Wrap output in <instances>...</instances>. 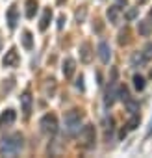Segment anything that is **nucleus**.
Here are the masks:
<instances>
[{
  "label": "nucleus",
  "mask_w": 152,
  "mask_h": 158,
  "mask_svg": "<svg viewBox=\"0 0 152 158\" xmlns=\"http://www.w3.org/2000/svg\"><path fill=\"white\" fill-rule=\"evenodd\" d=\"M80 52H82V61L87 63V61L91 60V47H89V43H82Z\"/></svg>",
  "instance_id": "15"
},
{
  "label": "nucleus",
  "mask_w": 152,
  "mask_h": 158,
  "mask_svg": "<svg viewBox=\"0 0 152 158\" xmlns=\"http://www.w3.org/2000/svg\"><path fill=\"white\" fill-rule=\"evenodd\" d=\"M56 2H58V4H63V2H65V0H56Z\"/></svg>",
  "instance_id": "23"
},
{
  "label": "nucleus",
  "mask_w": 152,
  "mask_h": 158,
  "mask_svg": "<svg viewBox=\"0 0 152 158\" xmlns=\"http://www.w3.org/2000/svg\"><path fill=\"white\" fill-rule=\"evenodd\" d=\"M80 128H82V115H80V112H76V110L67 112L65 114V130H67V134L74 136L76 132H80Z\"/></svg>",
  "instance_id": "2"
},
{
  "label": "nucleus",
  "mask_w": 152,
  "mask_h": 158,
  "mask_svg": "<svg viewBox=\"0 0 152 158\" xmlns=\"http://www.w3.org/2000/svg\"><path fill=\"white\" fill-rule=\"evenodd\" d=\"M117 97H119V82H117V71L113 69V71H111V82H110V86H108V89H106V97H104L106 108L111 106Z\"/></svg>",
  "instance_id": "3"
},
{
  "label": "nucleus",
  "mask_w": 152,
  "mask_h": 158,
  "mask_svg": "<svg viewBox=\"0 0 152 158\" xmlns=\"http://www.w3.org/2000/svg\"><path fill=\"white\" fill-rule=\"evenodd\" d=\"M17 23H19L17 6H11V8L8 10V24H10V28H15V26H17Z\"/></svg>",
  "instance_id": "12"
},
{
  "label": "nucleus",
  "mask_w": 152,
  "mask_h": 158,
  "mask_svg": "<svg viewBox=\"0 0 152 158\" xmlns=\"http://www.w3.org/2000/svg\"><path fill=\"white\" fill-rule=\"evenodd\" d=\"M148 136H152V119H150V125H148V132H146Z\"/></svg>",
  "instance_id": "21"
},
{
  "label": "nucleus",
  "mask_w": 152,
  "mask_h": 158,
  "mask_svg": "<svg viewBox=\"0 0 152 158\" xmlns=\"http://www.w3.org/2000/svg\"><path fill=\"white\" fill-rule=\"evenodd\" d=\"M22 45H24V48L32 50L34 41H32V34H30V32H24V34H22Z\"/></svg>",
  "instance_id": "17"
},
{
  "label": "nucleus",
  "mask_w": 152,
  "mask_h": 158,
  "mask_svg": "<svg viewBox=\"0 0 152 158\" xmlns=\"http://www.w3.org/2000/svg\"><path fill=\"white\" fill-rule=\"evenodd\" d=\"M63 24H65V15H61V17H59V23H58V28L61 30V28H63Z\"/></svg>",
  "instance_id": "20"
},
{
  "label": "nucleus",
  "mask_w": 152,
  "mask_h": 158,
  "mask_svg": "<svg viewBox=\"0 0 152 158\" xmlns=\"http://www.w3.org/2000/svg\"><path fill=\"white\" fill-rule=\"evenodd\" d=\"M21 104H22V112H24V115L28 117V115L32 114V93H30V91H24V93H22V97H21Z\"/></svg>",
  "instance_id": "10"
},
{
  "label": "nucleus",
  "mask_w": 152,
  "mask_h": 158,
  "mask_svg": "<svg viewBox=\"0 0 152 158\" xmlns=\"http://www.w3.org/2000/svg\"><path fill=\"white\" fill-rule=\"evenodd\" d=\"M24 141H22V136L21 134H8L6 138H2L0 141V154L2 156H13V154H19L21 149H22Z\"/></svg>",
  "instance_id": "1"
},
{
  "label": "nucleus",
  "mask_w": 152,
  "mask_h": 158,
  "mask_svg": "<svg viewBox=\"0 0 152 158\" xmlns=\"http://www.w3.org/2000/svg\"><path fill=\"white\" fill-rule=\"evenodd\" d=\"M35 11H37V0H28V2H26V17L34 19Z\"/></svg>",
  "instance_id": "14"
},
{
  "label": "nucleus",
  "mask_w": 152,
  "mask_h": 158,
  "mask_svg": "<svg viewBox=\"0 0 152 158\" xmlns=\"http://www.w3.org/2000/svg\"><path fill=\"white\" fill-rule=\"evenodd\" d=\"M80 138H82V143L86 147H93L95 145V139H97V132H95V127L93 125H86L80 128Z\"/></svg>",
  "instance_id": "5"
},
{
  "label": "nucleus",
  "mask_w": 152,
  "mask_h": 158,
  "mask_svg": "<svg viewBox=\"0 0 152 158\" xmlns=\"http://www.w3.org/2000/svg\"><path fill=\"white\" fill-rule=\"evenodd\" d=\"M146 58H148V56H143L141 52H137V54L132 58V65H134V67H137V63H139V65H143V63L146 61Z\"/></svg>",
  "instance_id": "18"
},
{
  "label": "nucleus",
  "mask_w": 152,
  "mask_h": 158,
  "mask_svg": "<svg viewBox=\"0 0 152 158\" xmlns=\"http://www.w3.org/2000/svg\"><path fill=\"white\" fill-rule=\"evenodd\" d=\"M2 63H4L6 67H15V65L19 63V54H17V50H15V48H10V52H6V56L2 58Z\"/></svg>",
  "instance_id": "8"
},
{
  "label": "nucleus",
  "mask_w": 152,
  "mask_h": 158,
  "mask_svg": "<svg viewBox=\"0 0 152 158\" xmlns=\"http://www.w3.org/2000/svg\"><path fill=\"white\" fill-rule=\"evenodd\" d=\"M146 23H148V21H141L139 26H137V30H139L141 35H148V34H150V26H148Z\"/></svg>",
  "instance_id": "19"
},
{
  "label": "nucleus",
  "mask_w": 152,
  "mask_h": 158,
  "mask_svg": "<svg viewBox=\"0 0 152 158\" xmlns=\"http://www.w3.org/2000/svg\"><path fill=\"white\" fill-rule=\"evenodd\" d=\"M15 119H17V114L13 112V110H6V112H2V115H0V127H11L13 123H15Z\"/></svg>",
  "instance_id": "7"
},
{
  "label": "nucleus",
  "mask_w": 152,
  "mask_h": 158,
  "mask_svg": "<svg viewBox=\"0 0 152 158\" xmlns=\"http://www.w3.org/2000/svg\"><path fill=\"white\" fill-rule=\"evenodd\" d=\"M119 2H124V4H126V0H119Z\"/></svg>",
  "instance_id": "24"
},
{
  "label": "nucleus",
  "mask_w": 152,
  "mask_h": 158,
  "mask_svg": "<svg viewBox=\"0 0 152 158\" xmlns=\"http://www.w3.org/2000/svg\"><path fill=\"white\" fill-rule=\"evenodd\" d=\"M148 19H150V21H152V10H150V13H148Z\"/></svg>",
  "instance_id": "22"
},
{
  "label": "nucleus",
  "mask_w": 152,
  "mask_h": 158,
  "mask_svg": "<svg viewBox=\"0 0 152 158\" xmlns=\"http://www.w3.org/2000/svg\"><path fill=\"white\" fill-rule=\"evenodd\" d=\"M74 69H76V61L72 58H65L63 60V74H65V78H70L74 74Z\"/></svg>",
  "instance_id": "11"
},
{
  "label": "nucleus",
  "mask_w": 152,
  "mask_h": 158,
  "mask_svg": "<svg viewBox=\"0 0 152 158\" xmlns=\"http://www.w3.org/2000/svg\"><path fill=\"white\" fill-rule=\"evenodd\" d=\"M121 17H122V8L121 6H111L110 10H108V19H110V23L111 24H119L121 23Z\"/></svg>",
  "instance_id": "6"
},
{
  "label": "nucleus",
  "mask_w": 152,
  "mask_h": 158,
  "mask_svg": "<svg viewBox=\"0 0 152 158\" xmlns=\"http://www.w3.org/2000/svg\"><path fill=\"white\" fill-rule=\"evenodd\" d=\"M50 19H52V10H50V8H46V10L43 11L41 23H39V30H41V32H45V30L48 28V24H50Z\"/></svg>",
  "instance_id": "13"
},
{
  "label": "nucleus",
  "mask_w": 152,
  "mask_h": 158,
  "mask_svg": "<svg viewBox=\"0 0 152 158\" xmlns=\"http://www.w3.org/2000/svg\"><path fill=\"white\" fill-rule=\"evenodd\" d=\"M39 127H41V130H43L45 134L54 136V134L58 132V119H56V115H54V114L43 115L41 121H39Z\"/></svg>",
  "instance_id": "4"
},
{
  "label": "nucleus",
  "mask_w": 152,
  "mask_h": 158,
  "mask_svg": "<svg viewBox=\"0 0 152 158\" xmlns=\"http://www.w3.org/2000/svg\"><path fill=\"white\" fill-rule=\"evenodd\" d=\"M134 88H135L137 91H143V89H145V78H143L141 74H135V76H134Z\"/></svg>",
  "instance_id": "16"
},
{
  "label": "nucleus",
  "mask_w": 152,
  "mask_h": 158,
  "mask_svg": "<svg viewBox=\"0 0 152 158\" xmlns=\"http://www.w3.org/2000/svg\"><path fill=\"white\" fill-rule=\"evenodd\" d=\"M98 56L102 60V63H108L110 58H111V50H110V45L106 41H100L98 43Z\"/></svg>",
  "instance_id": "9"
}]
</instances>
